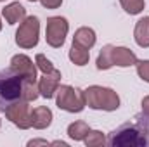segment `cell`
Returning <instances> with one entry per match:
<instances>
[{
    "label": "cell",
    "instance_id": "obj_2",
    "mask_svg": "<svg viewBox=\"0 0 149 147\" xmlns=\"http://www.w3.org/2000/svg\"><path fill=\"white\" fill-rule=\"evenodd\" d=\"M83 95H85V104L90 109L111 112L120 107V95L108 87L90 85L88 88L83 90Z\"/></svg>",
    "mask_w": 149,
    "mask_h": 147
},
{
    "label": "cell",
    "instance_id": "obj_5",
    "mask_svg": "<svg viewBox=\"0 0 149 147\" xmlns=\"http://www.w3.org/2000/svg\"><path fill=\"white\" fill-rule=\"evenodd\" d=\"M40 38V19L37 16H26L16 31V43L19 49H35Z\"/></svg>",
    "mask_w": 149,
    "mask_h": 147
},
{
    "label": "cell",
    "instance_id": "obj_29",
    "mask_svg": "<svg viewBox=\"0 0 149 147\" xmlns=\"http://www.w3.org/2000/svg\"><path fill=\"white\" fill-rule=\"evenodd\" d=\"M0 126H2V119H0Z\"/></svg>",
    "mask_w": 149,
    "mask_h": 147
},
{
    "label": "cell",
    "instance_id": "obj_11",
    "mask_svg": "<svg viewBox=\"0 0 149 147\" xmlns=\"http://www.w3.org/2000/svg\"><path fill=\"white\" fill-rule=\"evenodd\" d=\"M2 16H3L7 24L14 26L17 23H23V19L26 17V9L19 2H10L9 5H5L2 9Z\"/></svg>",
    "mask_w": 149,
    "mask_h": 147
},
{
    "label": "cell",
    "instance_id": "obj_20",
    "mask_svg": "<svg viewBox=\"0 0 149 147\" xmlns=\"http://www.w3.org/2000/svg\"><path fill=\"white\" fill-rule=\"evenodd\" d=\"M120 5L123 7V10L130 16H137L144 10L146 7V0H120Z\"/></svg>",
    "mask_w": 149,
    "mask_h": 147
},
{
    "label": "cell",
    "instance_id": "obj_4",
    "mask_svg": "<svg viewBox=\"0 0 149 147\" xmlns=\"http://www.w3.org/2000/svg\"><path fill=\"white\" fill-rule=\"evenodd\" d=\"M56 106L66 112H81L87 106L83 90L71 85H59L56 92Z\"/></svg>",
    "mask_w": 149,
    "mask_h": 147
},
{
    "label": "cell",
    "instance_id": "obj_18",
    "mask_svg": "<svg viewBox=\"0 0 149 147\" xmlns=\"http://www.w3.org/2000/svg\"><path fill=\"white\" fill-rule=\"evenodd\" d=\"M40 97V90H38V81L35 80H23V90H21V99L33 102Z\"/></svg>",
    "mask_w": 149,
    "mask_h": 147
},
{
    "label": "cell",
    "instance_id": "obj_30",
    "mask_svg": "<svg viewBox=\"0 0 149 147\" xmlns=\"http://www.w3.org/2000/svg\"><path fill=\"white\" fill-rule=\"evenodd\" d=\"M0 2H3V0H0Z\"/></svg>",
    "mask_w": 149,
    "mask_h": 147
},
{
    "label": "cell",
    "instance_id": "obj_19",
    "mask_svg": "<svg viewBox=\"0 0 149 147\" xmlns=\"http://www.w3.org/2000/svg\"><path fill=\"white\" fill-rule=\"evenodd\" d=\"M83 142H85L87 147H102V146L108 144V139H106V135H104L102 132H99V130H90V132L87 133V137L83 139Z\"/></svg>",
    "mask_w": 149,
    "mask_h": 147
},
{
    "label": "cell",
    "instance_id": "obj_15",
    "mask_svg": "<svg viewBox=\"0 0 149 147\" xmlns=\"http://www.w3.org/2000/svg\"><path fill=\"white\" fill-rule=\"evenodd\" d=\"M113 50H114V45H111V43H108V45H104L101 49V52L97 55V61H95V68L99 71L111 69L114 66V62H113Z\"/></svg>",
    "mask_w": 149,
    "mask_h": 147
},
{
    "label": "cell",
    "instance_id": "obj_3",
    "mask_svg": "<svg viewBox=\"0 0 149 147\" xmlns=\"http://www.w3.org/2000/svg\"><path fill=\"white\" fill-rule=\"evenodd\" d=\"M23 90V78L16 74L10 68L0 71V112H5V109L21 99Z\"/></svg>",
    "mask_w": 149,
    "mask_h": 147
},
{
    "label": "cell",
    "instance_id": "obj_17",
    "mask_svg": "<svg viewBox=\"0 0 149 147\" xmlns=\"http://www.w3.org/2000/svg\"><path fill=\"white\" fill-rule=\"evenodd\" d=\"M88 132H90V126L85 121H73L68 126V137L71 140H74V142H81L87 137Z\"/></svg>",
    "mask_w": 149,
    "mask_h": 147
},
{
    "label": "cell",
    "instance_id": "obj_7",
    "mask_svg": "<svg viewBox=\"0 0 149 147\" xmlns=\"http://www.w3.org/2000/svg\"><path fill=\"white\" fill-rule=\"evenodd\" d=\"M5 118L14 126H17L19 130L31 128V109H30V102L28 101H23V99L12 102L5 109Z\"/></svg>",
    "mask_w": 149,
    "mask_h": 147
},
{
    "label": "cell",
    "instance_id": "obj_1",
    "mask_svg": "<svg viewBox=\"0 0 149 147\" xmlns=\"http://www.w3.org/2000/svg\"><path fill=\"white\" fill-rule=\"evenodd\" d=\"M108 144L111 147H144L149 146V140L142 126L135 119L134 123H123L116 130H113L109 133Z\"/></svg>",
    "mask_w": 149,
    "mask_h": 147
},
{
    "label": "cell",
    "instance_id": "obj_25",
    "mask_svg": "<svg viewBox=\"0 0 149 147\" xmlns=\"http://www.w3.org/2000/svg\"><path fill=\"white\" fill-rule=\"evenodd\" d=\"M50 142H47V140H30L28 142V146H49Z\"/></svg>",
    "mask_w": 149,
    "mask_h": 147
},
{
    "label": "cell",
    "instance_id": "obj_9",
    "mask_svg": "<svg viewBox=\"0 0 149 147\" xmlns=\"http://www.w3.org/2000/svg\"><path fill=\"white\" fill-rule=\"evenodd\" d=\"M61 71L56 69L54 73H49V74H42L38 78V90H40V95L43 99H52L61 85Z\"/></svg>",
    "mask_w": 149,
    "mask_h": 147
},
{
    "label": "cell",
    "instance_id": "obj_28",
    "mask_svg": "<svg viewBox=\"0 0 149 147\" xmlns=\"http://www.w3.org/2000/svg\"><path fill=\"white\" fill-rule=\"evenodd\" d=\"M28 2H38V0H28Z\"/></svg>",
    "mask_w": 149,
    "mask_h": 147
},
{
    "label": "cell",
    "instance_id": "obj_10",
    "mask_svg": "<svg viewBox=\"0 0 149 147\" xmlns=\"http://www.w3.org/2000/svg\"><path fill=\"white\" fill-rule=\"evenodd\" d=\"M54 114L47 106H38L35 109H31V126L37 130H45L52 125Z\"/></svg>",
    "mask_w": 149,
    "mask_h": 147
},
{
    "label": "cell",
    "instance_id": "obj_27",
    "mask_svg": "<svg viewBox=\"0 0 149 147\" xmlns=\"http://www.w3.org/2000/svg\"><path fill=\"white\" fill-rule=\"evenodd\" d=\"M0 31H2V19H0Z\"/></svg>",
    "mask_w": 149,
    "mask_h": 147
},
{
    "label": "cell",
    "instance_id": "obj_14",
    "mask_svg": "<svg viewBox=\"0 0 149 147\" xmlns=\"http://www.w3.org/2000/svg\"><path fill=\"white\" fill-rule=\"evenodd\" d=\"M134 40L141 49H149V16L141 17L135 23L134 30Z\"/></svg>",
    "mask_w": 149,
    "mask_h": 147
},
{
    "label": "cell",
    "instance_id": "obj_22",
    "mask_svg": "<svg viewBox=\"0 0 149 147\" xmlns=\"http://www.w3.org/2000/svg\"><path fill=\"white\" fill-rule=\"evenodd\" d=\"M135 68H137V74H139V78H141L142 81L149 83V59H144V61H137Z\"/></svg>",
    "mask_w": 149,
    "mask_h": 147
},
{
    "label": "cell",
    "instance_id": "obj_16",
    "mask_svg": "<svg viewBox=\"0 0 149 147\" xmlns=\"http://www.w3.org/2000/svg\"><path fill=\"white\" fill-rule=\"evenodd\" d=\"M68 57H70V61L73 62L74 66H85V64H88V61H90V50H87V49H83V47H78V45H71V49H70V52H68Z\"/></svg>",
    "mask_w": 149,
    "mask_h": 147
},
{
    "label": "cell",
    "instance_id": "obj_24",
    "mask_svg": "<svg viewBox=\"0 0 149 147\" xmlns=\"http://www.w3.org/2000/svg\"><path fill=\"white\" fill-rule=\"evenodd\" d=\"M141 106H142V112H146V114H149V95H146V97L142 99Z\"/></svg>",
    "mask_w": 149,
    "mask_h": 147
},
{
    "label": "cell",
    "instance_id": "obj_8",
    "mask_svg": "<svg viewBox=\"0 0 149 147\" xmlns=\"http://www.w3.org/2000/svg\"><path fill=\"white\" fill-rule=\"evenodd\" d=\"M16 74H19L23 80H35L38 81L37 76V64L26 55V54H16L12 59H10V66H9Z\"/></svg>",
    "mask_w": 149,
    "mask_h": 147
},
{
    "label": "cell",
    "instance_id": "obj_21",
    "mask_svg": "<svg viewBox=\"0 0 149 147\" xmlns=\"http://www.w3.org/2000/svg\"><path fill=\"white\" fill-rule=\"evenodd\" d=\"M35 64H37L38 71H42V74H49V73H54V71H56V66H54L43 54H37Z\"/></svg>",
    "mask_w": 149,
    "mask_h": 147
},
{
    "label": "cell",
    "instance_id": "obj_13",
    "mask_svg": "<svg viewBox=\"0 0 149 147\" xmlns=\"http://www.w3.org/2000/svg\"><path fill=\"white\" fill-rule=\"evenodd\" d=\"M97 42V37H95V31L88 26H81L74 31V37H73V43L78 45V47H83L87 50H90Z\"/></svg>",
    "mask_w": 149,
    "mask_h": 147
},
{
    "label": "cell",
    "instance_id": "obj_26",
    "mask_svg": "<svg viewBox=\"0 0 149 147\" xmlns=\"http://www.w3.org/2000/svg\"><path fill=\"white\" fill-rule=\"evenodd\" d=\"M50 146H63V147H68L66 142H63V140H56V142H50Z\"/></svg>",
    "mask_w": 149,
    "mask_h": 147
},
{
    "label": "cell",
    "instance_id": "obj_23",
    "mask_svg": "<svg viewBox=\"0 0 149 147\" xmlns=\"http://www.w3.org/2000/svg\"><path fill=\"white\" fill-rule=\"evenodd\" d=\"M40 2L45 9H59L63 3V0H40Z\"/></svg>",
    "mask_w": 149,
    "mask_h": 147
},
{
    "label": "cell",
    "instance_id": "obj_6",
    "mask_svg": "<svg viewBox=\"0 0 149 147\" xmlns=\"http://www.w3.org/2000/svg\"><path fill=\"white\" fill-rule=\"evenodd\" d=\"M70 31V23L66 17L63 16H52L47 19V26H45V40L47 45H50L52 49H61L66 42Z\"/></svg>",
    "mask_w": 149,
    "mask_h": 147
},
{
    "label": "cell",
    "instance_id": "obj_12",
    "mask_svg": "<svg viewBox=\"0 0 149 147\" xmlns=\"http://www.w3.org/2000/svg\"><path fill=\"white\" fill-rule=\"evenodd\" d=\"M137 55L135 52H132L130 49L127 47H114L113 50V62L114 66L118 68H130V66H135L137 64Z\"/></svg>",
    "mask_w": 149,
    "mask_h": 147
}]
</instances>
